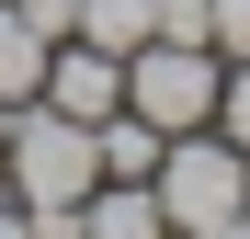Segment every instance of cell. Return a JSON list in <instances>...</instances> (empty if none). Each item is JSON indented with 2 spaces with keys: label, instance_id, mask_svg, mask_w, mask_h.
<instances>
[{
  "label": "cell",
  "instance_id": "7a4b0ae2",
  "mask_svg": "<svg viewBox=\"0 0 250 239\" xmlns=\"http://www.w3.org/2000/svg\"><path fill=\"white\" fill-rule=\"evenodd\" d=\"M148 182H159L171 239H250V148L228 126H182Z\"/></svg>",
  "mask_w": 250,
  "mask_h": 239
},
{
  "label": "cell",
  "instance_id": "8992f818",
  "mask_svg": "<svg viewBox=\"0 0 250 239\" xmlns=\"http://www.w3.org/2000/svg\"><path fill=\"white\" fill-rule=\"evenodd\" d=\"M159 34V0H80V46H103V57H137Z\"/></svg>",
  "mask_w": 250,
  "mask_h": 239
},
{
  "label": "cell",
  "instance_id": "ba28073f",
  "mask_svg": "<svg viewBox=\"0 0 250 239\" xmlns=\"http://www.w3.org/2000/svg\"><path fill=\"white\" fill-rule=\"evenodd\" d=\"M205 46H216V57H250V0H205Z\"/></svg>",
  "mask_w": 250,
  "mask_h": 239
},
{
  "label": "cell",
  "instance_id": "6da1fadb",
  "mask_svg": "<svg viewBox=\"0 0 250 239\" xmlns=\"http://www.w3.org/2000/svg\"><path fill=\"white\" fill-rule=\"evenodd\" d=\"M0 182L23 194L34 239H80V194L103 182L91 126H80V114H57V103H12V126H0Z\"/></svg>",
  "mask_w": 250,
  "mask_h": 239
},
{
  "label": "cell",
  "instance_id": "52a82bcc",
  "mask_svg": "<svg viewBox=\"0 0 250 239\" xmlns=\"http://www.w3.org/2000/svg\"><path fill=\"white\" fill-rule=\"evenodd\" d=\"M34 80H46V34L23 23V0H0V103H34Z\"/></svg>",
  "mask_w": 250,
  "mask_h": 239
},
{
  "label": "cell",
  "instance_id": "5b68a950",
  "mask_svg": "<svg viewBox=\"0 0 250 239\" xmlns=\"http://www.w3.org/2000/svg\"><path fill=\"white\" fill-rule=\"evenodd\" d=\"M80 239H171L159 182H91L80 194Z\"/></svg>",
  "mask_w": 250,
  "mask_h": 239
},
{
  "label": "cell",
  "instance_id": "30bf717a",
  "mask_svg": "<svg viewBox=\"0 0 250 239\" xmlns=\"http://www.w3.org/2000/svg\"><path fill=\"white\" fill-rule=\"evenodd\" d=\"M0 239H34V217H23V194L0 182Z\"/></svg>",
  "mask_w": 250,
  "mask_h": 239
},
{
  "label": "cell",
  "instance_id": "3957f363",
  "mask_svg": "<svg viewBox=\"0 0 250 239\" xmlns=\"http://www.w3.org/2000/svg\"><path fill=\"white\" fill-rule=\"evenodd\" d=\"M216 80H228V57H216V46L148 34V46L125 57V114H148L159 137H182V126H216Z\"/></svg>",
  "mask_w": 250,
  "mask_h": 239
},
{
  "label": "cell",
  "instance_id": "8fae6325",
  "mask_svg": "<svg viewBox=\"0 0 250 239\" xmlns=\"http://www.w3.org/2000/svg\"><path fill=\"white\" fill-rule=\"evenodd\" d=\"M0 126H12V103H0Z\"/></svg>",
  "mask_w": 250,
  "mask_h": 239
},
{
  "label": "cell",
  "instance_id": "277c9868",
  "mask_svg": "<svg viewBox=\"0 0 250 239\" xmlns=\"http://www.w3.org/2000/svg\"><path fill=\"white\" fill-rule=\"evenodd\" d=\"M34 103H57V114H80V126H103V114L125 103V57L57 34V46H46V80H34Z\"/></svg>",
  "mask_w": 250,
  "mask_h": 239
},
{
  "label": "cell",
  "instance_id": "9c48e42d",
  "mask_svg": "<svg viewBox=\"0 0 250 239\" xmlns=\"http://www.w3.org/2000/svg\"><path fill=\"white\" fill-rule=\"evenodd\" d=\"M216 126L250 148V57H228V80H216Z\"/></svg>",
  "mask_w": 250,
  "mask_h": 239
}]
</instances>
